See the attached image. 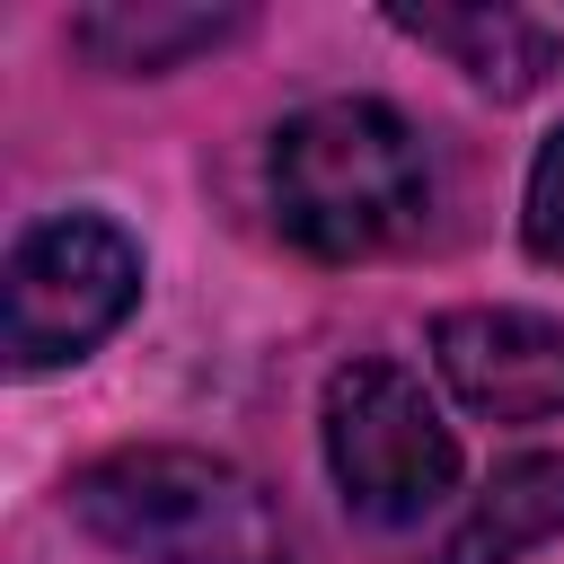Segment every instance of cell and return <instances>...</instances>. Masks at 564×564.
<instances>
[{
    "mask_svg": "<svg viewBox=\"0 0 564 564\" xmlns=\"http://www.w3.org/2000/svg\"><path fill=\"white\" fill-rule=\"evenodd\" d=\"M247 35V9H167V0H106L70 18V44L97 70H176L212 44Z\"/></svg>",
    "mask_w": 564,
    "mask_h": 564,
    "instance_id": "8",
    "label": "cell"
},
{
    "mask_svg": "<svg viewBox=\"0 0 564 564\" xmlns=\"http://www.w3.org/2000/svg\"><path fill=\"white\" fill-rule=\"evenodd\" d=\"M9 370H62L97 352L141 300V247L106 212H53L9 247Z\"/></svg>",
    "mask_w": 564,
    "mask_h": 564,
    "instance_id": "4",
    "label": "cell"
},
{
    "mask_svg": "<svg viewBox=\"0 0 564 564\" xmlns=\"http://www.w3.org/2000/svg\"><path fill=\"white\" fill-rule=\"evenodd\" d=\"M264 194L300 256L361 264V256L405 247L432 220L441 176H432L423 132L388 97H317V106L282 115V132L264 150Z\"/></svg>",
    "mask_w": 564,
    "mask_h": 564,
    "instance_id": "1",
    "label": "cell"
},
{
    "mask_svg": "<svg viewBox=\"0 0 564 564\" xmlns=\"http://www.w3.org/2000/svg\"><path fill=\"white\" fill-rule=\"evenodd\" d=\"M397 35H414L423 53H441L449 70H467L494 97H529L564 70V26L529 18V9H388Z\"/></svg>",
    "mask_w": 564,
    "mask_h": 564,
    "instance_id": "6",
    "label": "cell"
},
{
    "mask_svg": "<svg viewBox=\"0 0 564 564\" xmlns=\"http://www.w3.org/2000/svg\"><path fill=\"white\" fill-rule=\"evenodd\" d=\"M62 502L123 564H291V529L273 494L212 449H176V441L106 449L70 476Z\"/></svg>",
    "mask_w": 564,
    "mask_h": 564,
    "instance_id": "2",
    "label": "cell"
},
{
    "mask_svg": "<svg viewBox=\"0 0 564 564\" xmlns=\"http://www.w3.org/2000/svg\"><path fill=\"white\" fill-rule=\"evenodd\" d=\"M520 238H529V256L564 264V132H546V141H538V159H529V194H520Z\"/></svg>",
    "mask_w": 564,
    "mask_h": 564,
    "instance_id": "9",
    "label": "cell"
},
{
    "mask_svg": "<svg viewBox=\"0 0 564 564\" xmlns=\"http://www.w3.org/2000/svg\"><path fill=\"white\" fill-rule=\"evenodd\" d=\"M564 529V458L555 449H529L511 467H494V485L467 502V520L432 546V564H511L529 555L538 538Z\"/></svg>",
    "mask_w": 564,
    "mask_h": 564,
    "instance_id": "7",
    "label": "cell"
},
{
    "mask_svg": "<svg viewBox=\"0 0 564 564\" xmlns=\"http://www.w3.org/2000/svg\"><path fill=\"white\" fill-rule=\"evenodd\" d=\"M317 441H326V476H335L344 511L370 529H414L423 511H441L458 494V432L441 423L423 379L388 352H352L326 379Z\"/></svg>",
    "mask_w": 564,
    "mask_h": 564,
    "instance_id": "3",
    "label": "cell"
},
{
    "mask_svg": "<svg viewBox=\"0 0 564 564\" xmlns=\"http://www.w3.org/2000/svg\"><path fill=\"white\" fill-rule=\"evenodd\" d=\"M432 370L485 423L564 414V326L538 308H449L432 326Z\"/></svg>",
    "mask_w": 564,
    "mask_h": 564,
    "instance_id": "5",
    "label": "cell"
}]
</instances>
